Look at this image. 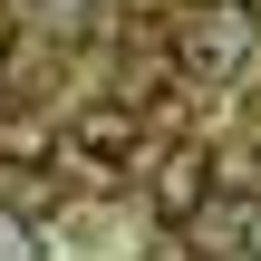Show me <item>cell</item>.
I'll return each mask as SVG.
<instances>
[{
    "mask_svg": "<svg viewBox=\"0 0 261 261\" xmlns=\"http://www.w3.org/2000/svg\"><path fill=\"white\" fill-rule=\"evenodd\" d=\"M48 155V126L39 116H0V165H39Z\"/></svg>",
    "mask_w": 261,
    "mask_h": 261,
    "instance_id": "cell-4",
    "label": "cell"
},
{
    "mask_svg": "<svg viewBox=\"0 0 261 261\" xmlns=\"http://www.w3.org/2000/svg\"><path fill=\"white\" fill-rule=\"evenodd\" d=\"M48 39H97V0H39Z\"/></svg>",
    "mask_w": 261,
    "mask_h": 261,
    "instance_id": "cell-5",
    "label": "cell"
},
{
    "mask_svg": "<svg viewBox=\"0 0 261 261\" xmlns=\"http://www.w3.org/2000/svg\"><path fill=\"white\" fill-rule=\"evenodd\" d=\"M68 155H77V165H97V174H126V165L145 155V107H116V97H107V107H87V116L68 126Z\"/></svg>",
    "mask_w": 261,
    "mask_h": 261,
    "instance_id": "cell-2",
    "label": "cell"
},
{
    "mask_svg": "<svg viewBox=\"0 0 261 261\" xmlns=\"http://www.w3.org/2000/svg\"><path fill=\"white\" fill-rule=\"evenodd\" d=\"M261 48V10L252 0H203L184 29H174V68L194 77V87H232L242 68H252Z\"/></svg>",
    "mask_w": 261,
    "mask_h": 261,
    "instance_id": "cell-1",
    "label": "cell"
},
{
    "mask_svg": "<svg viewBox=\"0 0 261 261\" xmlns=\"http://www.w3.org/2000/svg\"><path fill=\"white\" fill-rule=\"evenodd\" d=\"M145 194H155V223H165V232H184V223L213 203V145H174V155H155Z\"/></svg>",
    "mask_w": 261,
    "mask_h": 261,
    "instance_id": "cell-3",
    "label": "cell"
},
{
    "mask_svg": "<svg viewBox=\"0 0 261 261\" xmlns=\"http://www.w3.org/2000/svg\"><path fill=\"white\" fill-rule=\"evenodd\" d=\"M242 252H261V194L242 203Z\"/></svg>",
    "mask_w": 261,
    "mask_h": 261,
    "instance_id": "cell-6",
    "label": "cell"
}]
</instances>
